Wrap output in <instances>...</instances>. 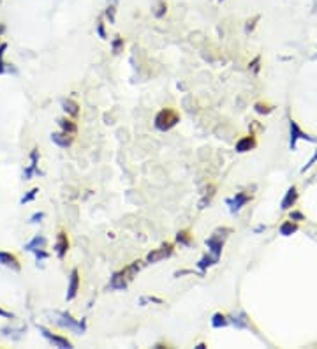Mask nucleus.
<instances>
[{
	"label": "nucleus",
	"mask_w": 317,
	"mask_h": 349,
	"mask_svg": "<svg viewBox=\"0 0 317 349\" xmlns=\"http://www.w3.org/2000/svg\"><path fill=\"white\" fill-rule=\"evenodd\" d=\"M180 122V115L176 113L174 110H171V108H166V110H160L157 116H155V127H157L159 130H162V133H166V130L173 129L176 123Z\"/></svg>",
	"instance_id": "obj_1"
},
{
	"label": "nucleus",
	"mask_w": 317,
	"mask_h": 349,
	"mask_svg": "<svg viewBox=\"0 0 317 349\" xmlns=\"http://www.w3.org/2000/svg\"><path fill=\"white\" fill-rule=\"evenodd\" d=\"M52 141L55 145H58V147L67 148V147H71V143H72V134L64 133V130H62V133H53Z\"/></svg>",
	"instance_id": "obj_9"
},
{
	"label": "nucleus",
	"mask_w": 317,
	"mask_h": 349,
	"mask_svg": "<svg viewBox=\"0 0 317 349\" xmlns=\"http://www.w3.org/2000/svg\"><path fill=\"white\" fill-rule=\"evenodd\" d=\"M122 46H123V39L120 37V35H116L115 39H113V42H111V48H113V53H118L120 50H122Z\"/></svg>",
	"instance_id": "obj_23"
},
{
	"label": "nucleus",
	"mask_w": 317,
	"mask_h": 349,
	"mask_svg": "<svg viewBox=\"0 0 317 349\" xmlns=\"http://www.w3.org/2000/svg\"><path fill=\"white\" fill-rule=\"evenodd\" d=\"M0 263L6 265V267H11L14 268V270H20V263H18L16 256H13V254L9 252H0Z\"/></svg>",
	"instance_id": "obj_14"
},
{
	"label": "nucleus",
	"mask_w": 317,
	"mask_h": 349,
	"mask_svg": "<svg viewBox=\"0 0 317 349\" xmlns=\"http://www.w3.org/2000/svg\"><path fill=\"white\" fill-rule=\"evenodd\" d=\"M298 201V191L296 187H289L286 198L282 199V210H289L291 206H294V203Z\"/></svg>",
	"instance_id": "obj_13"
},
{
	"label": "nucleus",
	"mask_w": 317,
	"mask_h": 349,
	"mask_svg": "<svg viewBox=\"0 0 317 349\" xmlns=\"http://www.w3.org/2000/svg\"><path fill=\"white\" fill-rule=\"evenodd\" d=\"M176 242L180 243V245H185V247H191L192 243V236L189 231H180L176 235Z\"/></svg>",
	"instance_id": "obj_20"
},
{
	"label": "nucleus",
	"mask_w": 317,
	"mask_h": 349,
	"mask_svg": "<svg viewBox=\"0 0 317 349\" xmlns=\"http://www.w3.org/2000/svg\"><path fill=\"white\" fill-rule=\"evenodd\" d=\"M215 263H218V261L215 259L213 256H208V254H206V256H203L201 259H199V263H198V268H199V270H201V274L205 275L206 268H208V267H211V265H215Z\"/></svg>",
	"instance_id": "obj_17"
},
{
	"label": "nucleus",
	"mask_w": 317,
	"mask_h": 349,
	"mask_svg": "<svg viewBox=\"0 0 317 349\" xmlns=\"http://www.w3.org/2000/svg\"><path fill=\"white\" fill-rule=\"evenodd\" d=\"M62 108H64L65 113L71 115V116H78L79 115V106L74 103V101H71V99L64 101V103H62Z\"/></svg>",
	"instance_id": "obj_16"
},
{
	"label": "nucleus",
	"mask_w": 317,
	"mask_h": 349,
	"mask_svg": "<svg viewBox=\"0 0 317 349\" xmlns=\"http://www.w3.org/2000/svg\"><path fill=\"white\" fill-rule=\"evenodd\" d=\"M231 321L235 323V326H238V328H245L249 323H247V319H245V314H238V316H233L231 318Z\"/></svg>",
	"instance_id": "obj_22"
},
{
	"label": "nucleus",
	"mask_w": 317,
	"mask_h": 349,
	"mask_svg": "<svg viewBox=\"0 0 317 349\" xmlns=\"http://www.w3.org/2000/svg\"><path fill=\"white\" fill-rule=\"evenodd\" d=\"M67 250H69V238L64 231H60L58 233L57 243H55V252H57L58 259H64L65 254H67Z\"/></svg>",
	"instance_id": "obj_7"
},
{
	"label": "nucleus",
	"mask_w": 317,
	"mask_h": 349,
	"mask_svg": "<svg viewBox=\"0 0 317 349\" xmlns=\"http://www.w3.org/2000/svg\"><path fill=\"white\" fill-rule=\"evenodd\" d=\"M291 219H296V221H303V213H300V212H293L291 213Z\"/></svg>",
	"instance_id": "obj_30"
},
{
	"label": "nucleus",
	"mask_w": 317,
	"mask_h": 349,
	"mask_svg": "<svg viewBox=\"0 0 317 349\" xmlns=\"http://www.w3.org/2000/svg\"><path fill=\"white\" fill-rule=\"evenodd\" d=\"M315 161H317V152H315V154H314V155H312V159H310V161H308V162H307V164H305V168H303V169H301V171H303V173H305V171H307V169H308V168H310V166H312V164H314V162H315Z\"/></svg>",
	"instance_id": "obj_28"
},
{
	"label": "nucleus",
	"mask_w": 317,
	"mask_h": 349,
	"mask_svg": "<svg viewBox=\"0 0 317 349\" xmlns=\"http://www.w3.org/2000/svg\"><path fill=\"white\" fill-rule=\"evenodd\" d=\"M58 125L62 127V130L64 133H69V134H76L78 133V125H76L72 120L69 118H58Z\"/></svg>",
	"instance_id": "obj_15"
},
{
	"label": "nucleus",
	"mask_w": 317,
	"mask_h": 349,
	"mask_svg": "<svg viewBox=\"0 0 317 349\" xmlns=\"http://www.w3.org/2000/svg\"><path fill=\"white\" fill-rule=\"evenodd\" d=\"M97 34H99L103 39H106V32H104V23H103V21H101V23L97 25Z\"/></svg>",
	"instance_id": "obj_29"
},
{
	"label": "nucleus",
	"mask_w": 317,
	"mask_h": 349,
	"mask_svg": "<svg viewBox=\"0 0 317 349\" xmlns=\"http://www.w3.org/2000/svg\"><path fill=\"white\" fill-rule=\"evenodd\" d=\"M171 254H173V245H171V243H164L160 249H155V250H152V252L148 254L147 261H148V263H159V261L169 257Z\"/></svg>",
	"instance_id": "obj_2"
},
{
	"label": "nucleus",
	"mask_w": 317,
	"mask_h": 349,
	"mask_svg": "<svg viewBox=\"0 0 317 349\" xmlns=\"http://www.w3.org/2000/svg\"><path fill=\"white\" fill-rule=\"evenodd\" d=\"M44 245H46L44 236H35L30 243H27V249L28 250H37V249H44Z\"/></svg>",
	"instance_id": "obj_19"
},
{
	"label": "nucleus",
	"mask_w": 317,
	"mask_h": 349,
	"mask_svg": "<svg viewBox=\"0 0 317 349\" xmlns=\"http://www.w3.org/2000/svg\"><path fill=\"white\" fill-rule=\"evenodd\" d=\"M252 148H256V140H254V136H245L236 143V152H240V154L252 150Z\"/></svg>",
	"instance_id": "obj_12"
},
{
	"label": "nucleus",
	"mask_w": 317,
	"mask_h": 349,
	"mask_svg": "<svg viewBox=\"0 0 317 349\" xmlns=\"http://www.w3.org/2000/svg\"><path fill=\"white\" fill-rule=\"evenodd\" d=\"M298 140L317 141L315 138H312V136H308L307 133H303V130H301L300 127H298V123L294 122V120H291V143H289L291 150H294V148H296V143H298Z\"/></svg>",
	"instance_id": "obj_3"
},
{
	"label": "nucleus",
	"mask_w": 317,
	"mask_h": 349,
	"mask_svg": "<svg viewBox=\"0 0 317 349\" xmlns=\"http://www.w3.org/2000/svg\"><path fill=\"white\" fill-rule=\"evenodd\" d=\"M206 245H208V250H210V256H213L215 259H220V254H222V245H224V240L218 236V233H215L213 236H210L208 240H206Z\"/></svg>",
	"instance_id": "obj_4"
},
{
	"label": "nucleus",
	"mask_w": 317,
	"mask_h": 349,
	"mask_svg": "<svg viewBox=\"0 0 317 349\" xmlns=\"http://www.w3.org/2000/svg\"><path fill=\"white\" fill-rule=\"evenodd\" d=\"M39 330H41V332H42V335H44L46 339H48L50 342L53 344V346H57V347H62V349H65V347H67V349H71V347H72V344L69 342L67 339H64V337L53 335L52 332H48V330H46V328H42V326H39Z\"/></svg>",
	"instance_id": "obj_8"
},
{
	"label": "nucleus",
	"mask_w": 317,
	"mask_h": 349,
	"mask_svg": "<svg viewBox=\"0 0 317 349\" xmlns=\"http://www.w3.org/2000/svg\"><path fill=\"white\" fill-rule=\"evenodd\" d=\"M106 16H108L109 23H115V6H109L106 9Z\"/></svg>",
	"instance_id": "obj_26"
},
{
	"label": "nucleus",
	"mask_w": 317,
	"mask_h": 349,
	"mask_svg": "<svg viewBox=\"0 0 317 349\" xmlns=\"http://www.w3.org/2000/svg\"><path fill=\"white\" fill-rule=\"evenodd\" d=\"M62 319L64 321H60L62 326H67L69 330H74V332H83L85 330V323H76L74 319L71 318V314H65V312H62Z\"/></svg>",
	"instance_id": "obj_11"
},
{
	"label": "nucleus",
	"mask_w": 317,
	"mask_h": 349,
	"mask_svg": "<svg viewBox=\"0 0 317 349\" xmlns=\"http://www.w3.org/2000/svg\"><path fill=\"white\" fill-rule=\"evenodd\" d=\"M37 192H39V189H32V191L28 192V194L25 196L23 199H21V203H28V201H32V199H34L35 196H37Z\"/></svg>",
	"instance_id": "obj_27"
},
{
	"label": "nucleus",
	"mask_w": 317,
	"mask_h": 349,
	"mask_svg": "<svg viewBox=\"0 0 317 349\" xmlns=\"http://www.w3.org/2000/svg\"><path fill=\"white\" fill-rule=\"evenodd\" d=\"M228 325H229V319L224 314H220V312L213 314V318H211V326L213 328H222V326H228Z\"/></svg>",
	"instance_id": "obj_18"
},
{
	"label": "nucleus",
	"mask_w": 317,
	"mask_h": 349,
	"mask_svg": "<svg viewBox=\"0 0 317 349\" xmlns=\"http://www.w3.org/2000/svg\"><path fill=\"white\" fill-rule=\"evenodd\" d=\"M296 224H293V221H287V223H284L282 226H280V235L284 236H289L293 235V233H296Z\"/></svg>",
	"instance_id": "obj_21"
},
{
	"label": "nucleus",
	"mask_w": 317,
	"mask_h": 349,
	"mask_svg": "<svg viewBox=\"0 0 317 349\" xmlns=\"http://www.w3.org/2000/svg\"><path fill=\"white\" fill-rule=\"evenodd\" d=\"M249 201H250V196L247 194V192H236L235 198H229L225 203L229 205V210H231V213H236L243 205H247Z\"/></svg>",
	"instance_id": "obj_5"
},
{
	"label": "nucleus",
	"mask_w": 317,
	"mask_h": 349,
	"mask_svg": "<svg viewBox=\"0 0 317 349\" xmlns=\"http://www.w3.org/2000/svg\"><path fill=\"white\" fill-rule=\"evenodd\" d=\"M42 217H44V213H35V215L32 217V223H37V221H41Z\"/></svg>",
	"instance_id": "obj_31"
},
{
	"label": "nucleus",
	"mask_w": 317,
	"mask_h": 349,
	"mask_svg": "<svg viewBox=\"0 0 317 349\" xmlns=\"http://www.w3.org/2000/svg\"><path fill=\"white\" fill-rule=\"evenodd\" d=\"M166 11H167L166 2H162V0H160V2H159V7H157V11H155V16H157V18H162L164 14H166Z\"/></svg>",
	"instance_id": "obj_24"
},
{
	"label": "nucleus",
	"mask_w": 317,
	"mask_h": 349,
	"mask_svg": "<svg viewBox=\"0 0 317 349\" xmlns=\"http://www.w3.org/2000/svg\"><path fill=\"white\" fill-rule=\"evenodd\" d=\"M109 288L116 289V291H122L127 288V277H125V274H123V270L113 274L111 281H109Z\"/></svg>",
	"instance_id": "obj_10"
},
{
	"label": "nucleus",
	"mask_w": 317,
	"mask_h": 349,
	"mask_svg": "<svg viewBox=\"0 0 317 349\" xmlns=\"http://www.w3.org/2000/svg\"><path fill=\"white\" fill-rule=\"evenodd\" d=\"M0 316H2V318H13V314L7 312V311H4V309H0Z\"/></svg>",
	"instance_id": "obj_32"
},
{
	"label": "nucleus",
	"mask_w": 317,
	"mask_h": 349,
	"mask_svg": "<svg viewBox=\"0 0 317 349\" xmlns=\"http://www.w3.org/2000/svg\"><path fill=\"white\" fill-rule=\"evenodd\" d=\"M256 111H257V113H269V111H271V108H269L268 104L257 103L256 104Z\"/></svg>",
	"instance_id": "obj_25"
},
{
	"label": "nucleus",
	"mask_w": 317,
	"mask_h": 349,
	"mask_svg": "<svg viewBox=\"0 0 317 349\" xmlns=\"http://www.w3.org/2000/svg\"><path fill=\"white\" fill-rule=\"evenodd\" d=\"M78 289H79V272L78 268H74V270L71 272V275H69V288H67V300H74L76 294H78Z\"/></svg>",
	"instance_id": "obj_6"
}]
</instances>
